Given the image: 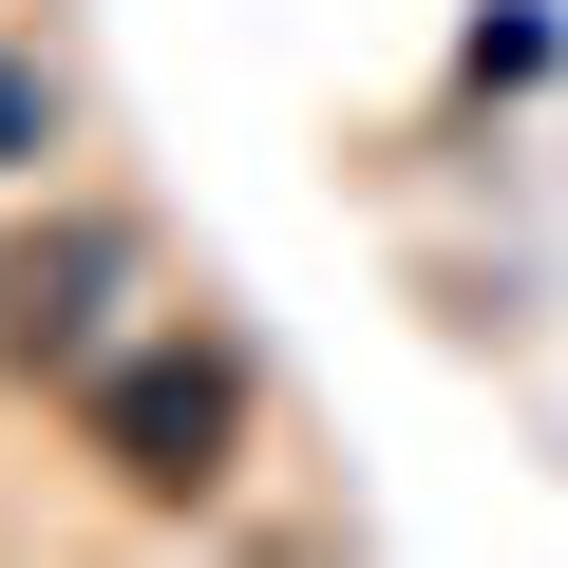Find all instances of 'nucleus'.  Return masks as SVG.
Here are the masks:
<instances>
[{"mask_svg": "<svg viewBox=\"0 0 568 568\" xmlns=\"http://www.w3.org/2000/svg\"><path fill=\"white\" fill-rule=\"evenodd\" d=\"M95 398V455H114V493H152V511H190V493H227V455H246V361L227 342H133V361H95L77 379Z\"/></svg>", "mask_w": 568, "mask_h": 568, "instance_id": "1", "label": "nucleus"}, {"mask_svg": "<svg viewBox=\"0 0 568 568\" xmlns=\"http://www.w3.org/2000/svg\"><path fill=\"white\" fill-rule=\"evenodd\" d=\"M114 284H133V227H95V209L20 227V246H0V379H95Z\"/></svg>", "mask_w": 568, "mask_h": 568, "instance_id": "2", "label": "nucleus"}, {"mask_svg": "<svg viewBox=\"0 0 568 568\" xmlns=\"http://www.w3.org/2000/svg\"><path fill=\"white\" fill-rule=\"evenodd\" d=\"M20 133H39V77H0V152H20Z\"/></svg>", "mask_w": 568, "mask_h": 568, "instance_id": "3", "label": "nucleus"}]
</instances>
